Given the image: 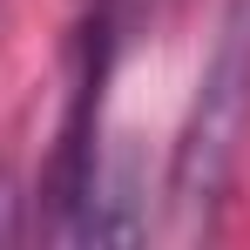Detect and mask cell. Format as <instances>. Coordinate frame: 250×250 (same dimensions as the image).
Instances as JSON below:
<instances>
[{
	"mask_svg": "<svg viewBox=\"0 0 250 250\" xmlns=\"http://www.w3.org/2000/svg\"><path fill=\"white\" fill-rule=\"evenodd\" d=\"M250 142V0H230L216 47H209L189 122L176 135V163H169V209L176 230H203L216 203L230 196L237 156Z\"/></svg>",
	"mask_w": 250,
	"mask_h": 250,
	"instance_id": "1",
	"label": "cell"
},
{
	"mask_svg": "<svg viewBox=\"0 0 250 250\" xmlns=\"http://www.w3.org/2000/svg\"><path fill=\"white\" fill-rule=\"evenodd\" d=\"M14 209H21V196H14V183L0 176V244L14 237Z\"/></svg>",
	"mask_w": 250,
	"mask_h": 250,
	"instance_id": "2",
	"label": "cell"
}]
</instances>
